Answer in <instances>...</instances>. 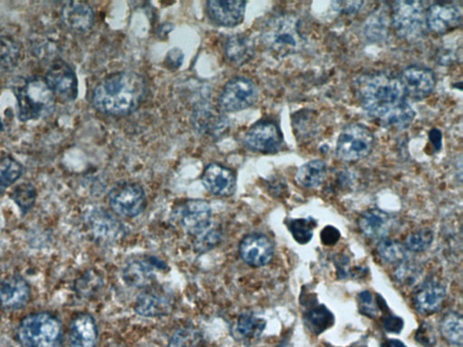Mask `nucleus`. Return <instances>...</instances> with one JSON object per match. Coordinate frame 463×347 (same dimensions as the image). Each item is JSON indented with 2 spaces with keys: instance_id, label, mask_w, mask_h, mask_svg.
<instances>
[{
  "instance_id": "obj_1",
  "label": "nucleus",
  "mask_w": 463,
  "mask_h": 347,
  "mask_svg": "<svg viewBox=\"0 0 463 347\" xmlns=\"http://www.w3.org/2000/svg\"><path fill=\"white\" fill-rule=\"evenodd\" d=\"M355 90L364 112L378 124L404 130L413 124L415 112L396 78L384 73L365 74L355 81Z\"/></svg>"
},
{
  "instance_id": "obj_2",
  "label": "nucleus",
  "mask_w": 463,
  "mask_h": 347,
  "mask_svg": "<svg viewBox=\"0 0 463 347\" xmlns=\"http://www.w3.org/2000/svg\"><path fill=\"white\" fill-rule=\"evenodd\" d=\"M146 91V82L140 74L134 71H119L98 83L92 94V104L103 115H128L138 109Z\"/></svg>"
},
{
  "instance_id": "obj_3",
  "label": "nucleus",
  "mask_w": 463,
  "mask_h": 347,
  "mask_svg": "<svg viewBox=\"0 0 463 347\" xmlns=\"http://www.w3.org/2000/svg\"><path fill=\"white\" fill-rule=\"evenodd\" d=\"M21 121H35L49 116L56 106V97L44 79L31 77L20 79L13 86Z\"/></svg>"
},
{
  "instance_id": "obj_4",
  "label": "nucleus",
  "mask_w": 463,
  "mask_h": 347,
  "mask_svg": "<svg viewBox=\"0 0 463 347\" xmlns=\"http://www.w3.org/2000/svg\"><path fill=\"white\" fill-rule=\"evenodd\" d=\"M261 38L268 50L282 58L294 55L304 43L301 21L289 14L269 19L262 29Z\"/></svg>"
},
{
  "instance_id": "obj_5",
  "label": "nucleus",
  "mask_w": 463,
  "mask_h": 347,
  "mask_svg": "<svg viewBox=\"0 0 463 347\" xmlns=\"http://www.w3.org/2000/svg\"><path fill=\"white\" fill-rule=\"evenodd\" d=\"M62 337L61 321L49 312L29 314L17 328L21 347H62Z\"/></svg>"
},
{
  "instance_id": "obj_6",
  "label": "nucleus",
  "mask_w": 463,
  "mask_h": 347,
  "mask_svg": "<svg viewBox=\"0 0 463 347\" xmlns=\"http://www.w3.org/2000/svg\"><path fill=\"white\" fill-rule=\"evenodd\" d=\"M376 137L365 125L346 126L337 140L336 155L344 162H357L366 158L375 148Z\"/></svg>"
},
{
  "instance_id": "obj_7",
  "label": "nucleus",
  "mask_w": 463,
  "mask_h": 347,
  "mask_svg": "<svg viewBox=\"0 0 463 347\" xmlns=\"http://www.w3.org/2000/svg\"><path fill=\"white\" fill-rule=\"evenodd\" d=\"M426 10L422 2L396 1L392 6L391 21L400 37L407 42L422 38L426 33Z\"/></svg>"
},
{
  "instance_id": "obj_8",
  "label": "nucleus",
  "mask_w": 463,
  "mask_h": 347,
  "mask_svg": "<svg viewBox=\"0 0 463 347\" xmlns=\"http://www.w3.org/2000/svg\"><path fill=\"white\" fill-rule=\"evenodd\" d=\"M109 205L118 217L135 218L145 210L147 197L142 185L124 182L116 185L109 194Z\"/></svg>"
},
{
  "instance_id": "obj_9",
  "label": "nucleus",
  "mask_w": 463,
  "mask_h": 347,
  "mask_svg": "<svg viewBox=\"0 0 463 347\" xmlns=\"http://www.w3.org/2000/svg\"><path fill=\"white\" fill-rule=\"evenodd\" d=\"M258 98V87L252 80L246 77H237L224 87L218 105L222 112H240L252 107Z\"/></svg>"
},
{
  "instance_id": "obj_10",
  "label": "nucleus",
  "mask_w": 463,
  "mask_h": 347,
  "mask_svg": "<svg viewBox=\"0 0 463 347\" xmlns=\"http://www.w3.org/2000/svg\"><path fill=\"white\" fill-rule=\"evenodd\" d=\"M178 217L184 231L194 237H199L210 229L213 212L211 205L205 200L190 199L179 206Z\"/></svg>"
},
{
  "instance_id": "obj_11",
  "label": "nucleus",
  "mask_w": 463,
  "mask_h": 347,
  "mask_svg": "<svg viewBox=\"0 0 463 347\" xmlns=\"http://www.w3.org/2000/svg\"><path fill=\"white\" fill-rule=\"evenodd\" d=\"M244 145L252 151L264 154L277 153L283 145V137L279 126L271 121L257 122L247 130Z\"/></svg>"
},
{
  "instance_id": "obj_12",
  "label": "nucleus",
  "mask_w": 463,
  "mask_h": 347,
  "mask_svg": "<svg viewBox=\"0 0 463 347\" xmlns=\"http://www.w3.org/2000/svg\"><path fill=\"white\" fill-rule=\"evenodd\" d=\"M174 305L172 293L154 284L140 293L134 305V310L144 318H161L169 315Z\"/></svg>"
},
{
  "instance_id": "obj_13",
  "label": "nucleus",
  "mask_w": 463,
  "mask_h": 347,
  "mask_svg": "<svg viewBox=\"0 0 463 347\" xmlns=\"http://www.w3.org/2000/svg\"><path fill=\"white\" fill-rule=\"evenodd\" d=\"M44 82L56 99L73 101L78 95V81L73 68L65 61L53 62L44 77Z\"/></svg>"
},
{
  "instance_id": "obj_14",
  "label": "nucleus",
  "mask_w": 463,
  "mask_h": 347,
  "mask_svg": "<svg viewBox=\"0 0 463 347\" xmlns=\"http://www.w3.org/2000/svg\"><path fill=\"white\" fill-rule=\"evenodd\" d=\"M165 268V263L155 257H140L128 260L122 271V278L131 288L147 289L154 285L155 272Z\"/></svg>"
},
{
  "instance_id": "obj_15",
  "label": "nucleus",
  "mask_w": 463,
  "mask_h": 347,
  "mask_svg": "<svg viewBox=\"0 0 463 347\" xmlns=\"http://www.w3.org/2000/svg\"><path fill=\"white\" fill-rule=\"evenodd\" d=\"M400 83L406 97L423 100L434 92L436 76L431 69L412 65L405 69L400 76Z\"/></svg>"
},
{
  "instance_id": "obj_16",
  "label": "nucleus",
  "mask_w": 463,
  "mask_h": 347,
  "mask_svg": "<svg viewBox=\"0 0 463 347\" xmlns=\"http://www.w3.org/2000/svg\"><path fill=\"white\" fill-rule=\"evenodd\" d=\"M426 28L438 35L447 34L462 22V8L458 3H435L426 14Z\"/></svg>"
},
{
  "instance_id": "obj_17",
  "label": "nucleus",
  "mask_w": 463,
  "mask_h": 347,
  "mask_svg": "<svg viewBox=\"0 0 463 347\" xmlns=\"http://www.w3.org/2000/svg\"><path fill=\"white\" fill-rule=\"evenodd\" d=\"M239 254L249 267H264L273 258V244L268 236L262 233H251L241 241Z\"/></svg>"
},
{
  "instance_id": "obj_18",
  "label": "nucleus",
  "mask_w": 463,
  "mask_h": 347,
  "mask_svg": "<svg viewBox=\"0 0 463 347\" xmlns=\"http://www.w3.org/2000/svg\"><path fill=\"white\" fill-rule=\"evenodd\" d=\"M89 229L98 240L113 242L121 240L125 235V227L112 212L96 208L87 215Z\"/></svg>"
},
{
  "instance_id": "obj_19",
  "label": "nucleus",
  "mask_w": 463,
  "mask_h": 347,
  "mask_svg": "<svg viewBox=\"0 0 463 347\" xmlns=\"http://www.w3.org/2000/svg\"><path fill=\"white\" fill-rule=\"evenodd\" d=\"M201 181L205 189L217 196H232L237 189V178L234 171L217 163H212L205 167Z\"/></svg>"
},
{
  "instance_id": "obj_20",
  "label": "nucleus",
  "mask_w": 463,
  "mask_h": 347,
  "mask_svg": "<svg viewBox=\"0 0 463 347\" xmlns=\"http://www.w3.org/2000/svg\"><path fill=\"white\" fill-rule=\"evenodd\" d=\"M446 298V288L435 279H427L415 290L414 306L421 315L429 316L437 312Z\"/></svg>"
},
{
  "instance_id": "obj_21",
  "label": "nucleus",
  "mask_w": 463,
  "mask_h": 347,
  "mask_svg": "<svg viewBox=\"0 0 463 347\" xmlns=\"http://www.w3.org/2000/svg\"><path fill=\"white\" fill-rule=\"evenodd\" d=\"M31 289L24 278L12 276L0 286V307L5 311H17L28 305Z\"/></svg>"
},
{
  "instance_id": "obj_22",
  "label": "nucleus",
  "mask_w": 463,
  "mask_h": 347,
  "mask_svg": "<svg viewBox=\"0 0 463 347\" xmlns=\"http://www.w3.org/2000/svg\"><path fill=\"white\" fill-rule=\"evenodd\" d=\"M208 14L212 21L226 28H234L243 22L246 2L238 0H212L208 2Z\"/></svg>"
},
{
  "instance_id": "obj_23",
  "label": "nucleus",
  "mask_w": 463,
  "mask_h": 347,
  "mask_svg": "<svg viewBox=\"0 0 463 347\" xmlns=\"http://www.w3.org/2000/svg\"><path fill=\"white\" fill-rule=\"evenodd\" d=\"M60 17L62 25L74 33L87 32L94 23V12L91 6L82 1L65 2Z\"/></svg>"
},
{
  "instance_id": "obj_24",
  "label": "nucleus",
  "mask_w": 463,
  "mask_h": 347,
  "mask_svg": "<svg viewBox=\"0 0 463 347\" xmlns=\"http://www.w3.org/2000/svg\"><path fill=\"white\" fill-rule=\"evenodd\" d=\"M98 328L94 316L79 313L74 316L69 325L70 347H96Z\"/></svg>"
},
{
  "instance_id": "obj_25",
  "label": "nucleus",
  "mask_w": 463,
  "mask_h": 347,
  "mask_svg": "<svg viewBox=\"0 0 463 347\" xmlns=\"http://www.w3.org/2000/svg\"><path fill=\"white\" fill-rule=\"evenodd\" d=\"M393 221L387 212L379 209H370L358 220L360 231L370 239L383 240L392 229Z\"/></svg>"
},
{
  "instance_id": "obj_26",
  "label": "nucleus",
  "mask_w": 463,
  "mask_h": 347,
  "mask_svg": "<svg viewBox=\"0 0 463 347\" xmlns=\"http://www.w3.org/2000/svg\"><path fill=\"white\" fill-rule=\"evenodd\" d=\"M303 322L310 333L319 336L335 324V316L323 304L315 303L304 305Z\"/></svg>"
},
{
  "instance_id": "obj_27",
  "label": "nucleus",
  "mask_w": 463,
  "mask_h": 347,
  "mask_svg": "<svg viewBox=\"0 0 463 347\" xmlns=\"http://www.w3.org/2000/svg\"><path fill=\"white\" fill-rule=\"evenodd\" d=\"M255 44L247 35L237 34L227 39L225 53L231 64L242 67L255 56Z\"/></svg>"
},
{
  "instance_id": "obj_28",
  "label": "nucleus",
  "mask_w": 463,
  "mask_h": 347,
  "mask_svg": "<svg viewBox=\"0 0 463 347\" xmlns=\"http://www.w3.org/2000/svg\"><path fill=\"white\" fill-rule=\"evenodd\" d=\"M328 176V166L323 160H314L303 164L296 173V182L301 187L317 188L324 183Z\"/></svg>"
},
{
  "instance_id": "obj_29",
  "label": "nucleus",
  "mask_w": 463,
  "mask_h": 347,
  "mask_svg": "<svg viewBox=\"0 0 463 347\" xmlns=\"http://www.w3.org/2000/svg\"><path fill=\"white\" fill-rule=\"evenodd\" d=\"M22 49L16 38L0 33V73L14 70L19 64Z\"/></svg>"
},
{
  "instance_id": "obj_30",
  "label": "nucleus",
  "mask_w": 463,
  "mask_h": 347,
  "mask_svg": "<svg viewBox=\"0 0 463 347\" xmlns=\"http://www.w3.org/2000/svg\"><path fill=\"white\" fill-rule=\"evenodd\" d=\"M267 324L264 319L257 318L252 314H242L233 328V335L240 340L256 339L264 333Z\"/></svg>"
},
{
  "instance_id": "obj_31",
  "label": "nucleus",
  "mask_w": 463,
  "mask_h": 347,
  "mask_svg": "<svg viewBox=\"0 0 463 347\" xmlns=\"http://www.w3.org/2000/svg\"><path fill=\"white\" fill-rule=\"evenodd\" d=\"M441 336L448 343L461 347L463 343V319L461 314L450 311L445 314L440 323Z\"/></svg>"
},
{
  "instance_id": "obj_32",
  "label": "nucleus",
  "mask_w": 463,
  "mask_h": 347,
  "mask_svg": "<svg viewBox=\"0 0 463 347\" xmlns=\"http://www.w3.org/2000/svg\"><path fill=\"white\" fill-rule=\"evenodd\" d=\"M24 174V167L14 158L0 160V194L13 185Z\"/></svg>"
},
{
  "instance_id": "obj_33",
  "label": "nucleus",
  "mask_w": 463,
  "mask_h": 347,
  "mask_svg": "<svg viewBox=\"0 0 463 347\" xmlns=\"http://www.w3.org/2000/svg\"><path fill=\"white\" fill-rule=\"evenodd\" d=\"M287 226H288L292 237L298 244H307L312 240L314 229L317 227V221L312 217L298 218V219L289 220Z\"/></svg>"
},
{
  "instance_id": "obj_34",
  "label": "nucleus",
  "mask_w": 463,
  "mask_h": 347,
  "mask_svg": "<svg viewBox=\"0 0 463 347\" xmlns=\"http://www.w3.org/2000/svg\"><path fill=\"white\" fill-rule=\"evenodd\" d=\"M378 253L385 262L401 263L407 260V251L401 242L385 238L378 245Z\"/></svg>"
},
{
  "instance_id": "obj_35",
  "label": "nucleus",
  "mask_w": 463,
  "mask_h": 347,
  "mask_svg": "<svg viewBox=\"0 0 463 347\" xmlns=\"http://www.w3.org/2000/svg\"><path fill=\"white\" fill-rule=\"evenodd\" d=\"M103 280L96 271L90 270L79 278L74 284V289L81 298H90L96 295L103 288Z\"/></svg>"
},
{
  "instance_id": "obj_36",
  "label": "nucleus",
  "mask_w": 463,
  "mask_h": 347,
  "mask_svg": "<svg viewBox=\"0 0 463 347\" xmlns=\"http://www.w3.org/2000/svg\"><path fill=\"white\" fill-rule=\"evenodd\" d=\"M37 189L30 183L17 185L11 193V198L19 206L23 214H28L34 208L35 201H37Z\"/></svg>"
},
{
  "instance_id": "obj_37",
  "label": "nucleus",
  "mask_w": 463,
  "mask_h": 347,
  "mask_svg": "<svg viewBox=\"0 0 463 347\" xmlns=\"http://www.w3.org/2000/svg\"><path fill=\"white\" fill-rule=\"evenodd\" d=\"M169 347H205L204 337L195 328L178 329L170 337Z\"/></svg>"
},
{
  "instance_id": "obj_38",
  "label": "nucleus",
  "mask_w": 463,
  "mask_h": 347,
  "mask_svg": "<svg viewBox=\"0 0 463 347\" xmlns=\"http://www.w3.org/2000/svg\"><path fill=\"white\" fill-rule=\"evenodd\" d=\"M434 232L429 229H422L419 231L412 232L406 238L405 246L406 250L413 253H423L429 249L432 242H434Z\"/></svg>"
},
{
  "instance_id": "obj_39",
  "label": "nucleus",
  "mask_w": 463,
  "mask_h": 347,
  "mask_svg": "<svg viewBox=\"0 0 463 347\" xmlns=\"http://www.w3.org/2000/svg\"><path fill=\"white\" fill-rule=\"evenodd\" d=\"M387 17L381 12H376L367 21L365 32L367 37L376 41L385 37L387 31Z\"/></svg>"
},
{
  "instance_id": "obj_40",
  "label": "nucleus",
  "mask_w": 463,
  "mask_h": 347,
  "mask_svg": "<svg viewBox=\"0 0 463 347\" xmlns=\"http://www.w3.org/2000/svg\"><path fill=\"white\" fill-rule=\"evenodd\" d=\"M421 273H422V270L419 266L405 260V262L399 263L398 267L394 272V276L400 283L406 286H412L419 279Z\"/></svg>"
},
{
  "instance_id": "obj_41",
  "label": "nucleus",
  "mask_w": 463,
  "mask_h": 347,
  "mask_svg": "<svg viewBox=\"0 0 463 347\" xmlns=\"http://www.w3.org/2000/svg\"><path fill=\"white\" fill-rule=\"evenodd\" d=\"M358 306L360 312L367 318L374 319L380 312L378 301H375L374 296L369 290H364L358 295Z\"/></svg>"
},
{
  "instance_id": "obj_42",
  "label": "nucleus",
  "mask_w": 463,
  "mask_h": 347,
  "mask_svg": "<svg viewBox=\"0 0 463 347\" xmlns=\"http://www.w3.org/2000/svg\"><path fill=\"white\" fill-rule=\"evenodd\" d=\"M221 232L217 230L209 229L208 232L196 237L195 242L196 250L199 253H205L217 246L221 242Z\"/></svg>"
},
{
  "instance_id": "obj_43",
  "label": "nucleus",
  "mask_w": 463,
  "mask_h": 347,
  "mask_svg": "<svg viewBox=\"0 0 463 347\" xmlns=\"http://www.w3.org/2000/svg\"><path fill=\"white\" fill-rule=\"evenodd\" d=\"M414 339L424 347H432L437 341L434 328L427 322L421 323L419 328L415 332Z\"/></svg>"
},
{
  "instance_id": "obj_44",
  "label": "nucleus",
  "mask_w": 463,
  "mask_h": 347,
  "mask_svg": "<svg viewBox=\"0 0 463 347\" xmlns=\"http://www.w3.org/2000/svg\"><path fill=\"white\" fill-rule=\"evenodd\" d=\"M382 325L385 331L391 334H400L404 328L405 322L400 316L387 311V315L384 316Z\"/></svg>"
},
{
  "instance_id": "obj_45",
  "label": "nucleus",
  "mask_w": 463,
  "mask_h": 347,
  "mask_svg": "<svg viewBox=\"0 0 463 347\" xmlns=\"http://www.w3.org/2000/svg\"><path fill=\"white\" fill-rule=\"evenodd\" d=\"M363 1H335L332 2L333 10L344 15L357 14L362 8Z\"/></svg>"
},
{
  "instance_id": "obj_46",
  "label": "nucleus",
  "mask_w": 463,
  "mask_h": 347,
  "mask_svg": "<svg viewBox=\"0 0 463 347\" xmlns=\"http://www.w3.org/2000/svg\"><path fill=\"white\" fill-rule=\"evenodd\" d=\"M342 235L336 227L328 226L322 230L321 233V242L325 246H334L339 242Z\"/></svg>"
},
{
  "instance_id": "obj_47",
  "label": "nucleus",
  "mask_w": 463,
  "mask_h": 347,
  "mask_svg": "<svg viewBox=\"0 0 463 347\" xmlns=\"http://www.w3.org/2000/svg\"><path fill=\"white\" fill-rule=\"evenodd\" d=\"M182 62H183V53L180 50H171L167 56V65L171 68L180 67Z\"/></svg>"
},
{
  "instance_id": "obj_48",
  "label": "nucleus",
  "mask_w": 463,
  "mask_h": 347,
  "mask_svg": "<svg viewBox=\"0 0 463 347\" xmlns=\"http://www.w3.org/2000/svg\"><path fill=\"white\" fill-rule=\"evenodd\" d=\"M430 140H431V142L434 146H435L436 149L439 151V149H441V133L440 130H432L431 133H430Z\"/></svg>"
},
{
  "instance_id": "obj_49",
  "label": "nucleus",
  "mask_w": 463,
  "mask_h": 347,
  "mask_svg": "<svg viewBox=\"0 0 463 347\" xmlns=\"http://www.w3.org/2000/svg\"><path fill=\"white\" fill-rule=\"evenodd\" d=\"M382 347H408L402 341L398 339H387L385 341Z\"/></svg>"
},
{
  "instance_id": "obj_50",
  "label": "nucleus",
  "mask_w": 463,
  "mask_h": 347,
  "mask_svg": "<svg viewBox=\"0 0 463 347\" xmlns=\"http://www.w3.org/2000/svg\"><path fill=\"white\" fill-rule=\"evenodd\" d=\"M360 347H367V346H360Z\"/></svg>"
}]
</instances>
